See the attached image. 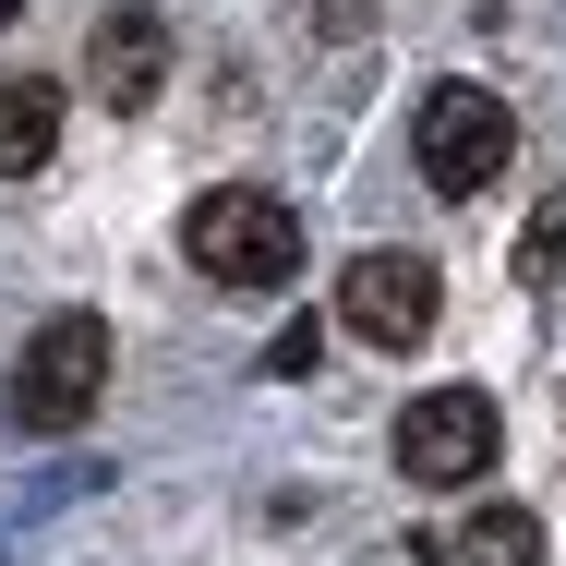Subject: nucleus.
Masks as SVG:
<instances>
[{
	"mask_svg": "<svg viewBox=\"0 0 566 566\" xmlns=\"http://www.w3.org/2000/svg\"><path fill=\"white\" fill-rule=\"evenodd\" d=\"M97 398H109V326L97 314H49L24 338V361H12V386H0V422L36 434V447H61V434L97 422Z\"/></svg>",
	"mask_w": 566,
	"mask_h": 566,
	"instance_id": "obj_1",
	"label": "nucleus"
},
{
	"mask_svg": "<svg viewBox=\"0 0 566 566\" xmlns=\"http://www.w3.org/2000/svg\"><path fill=\"white\" fill-rule=\"evenodd\" d=\"M181 253L206 265V290H277V277L302 265V218H290V193H253V181H229V193H193V218H181Z\"/></svg>",
	"mask_w": 566,
	"mask_h": 566,
	"instance_id": "obj_2",
	"label": "nucleus"
},
{
	"mask_svg": "<svg viewBox=\"0 0 566 566\" xmlns=\"http://www.w3.org/2000/svg\"><path fill=\"white\" fill-rule=\"evenodd\" d=\"M410 157H422V181H434L447 206H470V193L506 181L518 120H506V97H482V85H422V109H410Z\"/></svg>",
	"mask_w": 566,
	"mask_h": 566,
	"instance_id": "obj_3",
	"label": "nucleus"
},
{
	"mask_svg": "<svg viewBox=\"0 0 566 566\" xmlns=\"http://www.w3.org/2000/svg\"><path fill=\"white\" fill-rule=\"evenodd\" d=\"M494 470V398L482 386H422L398 410V482H482Z\"/></svg>",
	"mask_w": 566,
	"mask_h": 566,
	"instance_id": "obj_4",
	"label": "nucleus"
},
{
	"mask_svg": "<svg viewBox=\"0 0 566 566\" xmlns=\"http://www.w3.org/2000/svg\"><path fill=\"white\" fill-rule=\"evenodd\" d=\"M338 326L361 349H422L434 338V253H361L338 277Z\"/></svg>",
	"mask_w": 566,
	"mask_h": 566,
	"instance_id": "obj_5",
	"label": "nucleus"
},
{
	"mask_svg": "<svg viewBox=\"0 0 566 566\" xmlns=\"http://www.w3.org/2000/svg\"><path fill=\"white\" fill-rule=\"evenodd\" d=\"M85 85H97L109 109H145V97L169 85V24H157L145 0H109V12H97V36H85Z\"/></svg>",
	"mask_w": 566,
	"mask_h": 566,
	"instance_id": "obj_6",
	"label": "nucleus"
},
{
	"mask_svg": "<svg viewBox=\"0 0 566 566\" xmlns=\"http://www.w3.org/2000/svg\"><path fill=\"white\" fill-rule=\"evenodd\" d=\"M422 566H543V518L531 506H470L422 543Z\"/></svg>",
	"mask_w": 566,
	"mask_h": 566,
	"instance_id": "obj_7",
	"label": "nucleus"
},
{
	"mask_svg": "<svg viewBox=\"0 0 566 566\" xmlns=\"http://www.w3.org/2000/svg\"><path fill=\"white\" fill-rule=\"evenodd\" d=\"M49 145H61V85L49 73H0V181L36 169Z\"/></svg>",
	"mask_w": 566,
	"mask_h": 566,
	"instance_id": "obj_8",
	"label": "nucleus"
},
{
	"mask_svg": "<svg viewBox=\"0 0 566 566\" xmlns=\"http://www.w3.org/2000/svg\"><path fill=\"white\" fill-rule=\"evenodd\" d=\"M326 24H338V36H349V24H361V0H326Z\"/></svg>",
	"mask_w": 566,
	"mask_h": 566,
	"instance_id": "obj_9",
	"label": "nucleus"
},
{
	"mask_svg": "<svg viewBox=\"0 0 566 566\" xmlns=\"http://www.w3.org/2000/svg\"><path fill=\"white\" fill-rule=\"evenodd\" d=\"M0 12H24V0H0Z\"/></svg>",
	"mask_w": 566,
	"mask_h": 566,
	"instance_id": "obj_10",
	"label": "nucleus"
}]
</instances>
